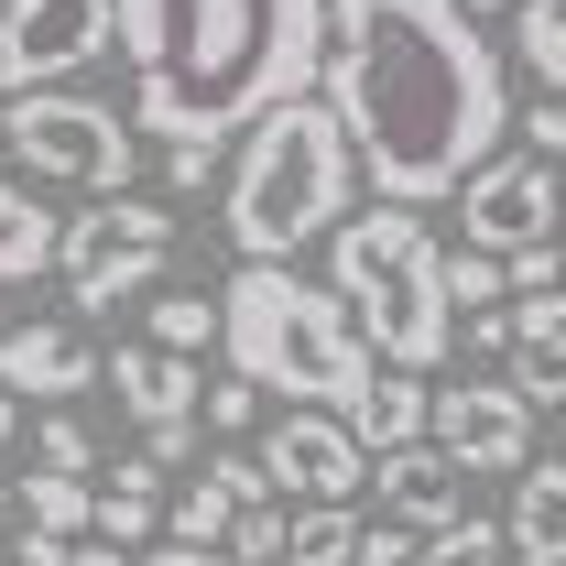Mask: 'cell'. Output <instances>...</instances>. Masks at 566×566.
Wrapping results in <instances>:
<instances>
[{
	"label": "cell",
	"instance_id": "6da1fadb",
	"mask_svg": "<svg viewBox=\"0 0 566 566\" xmlns=\"http://www.w3.org/2000/svg\"><path fill=\"white\" fill-rule=\"evenodd\" d=\"M316 98L349 120L359 175L392 208L469 197L512 142V76L469 0H327Z\"/></svg>",
	"mask_w": 566,
	"mask_h": 566
},
{
	"label": "cell",
	"instance_id": "7a4b0ae2",
	"mask_svg": "<svg viewBox=\"0 0 566 566\" xmlns=\"http://www.w3.org/2000/svg\"><path fill=\"white\" fill-rule=\"evenodd\" d=\"M142 142H251L327 76V0H120Z\"/></svg>",
	"mask_w": 566,
	"mask_h": 566
},
{
	"label": "cell",
	"instance_id": "3957f363",
	"mask_svg": "<svg viewBox=\"0 0 566 566\" xmlns=\"http://www.w3.org/2000/svg\"><path fill=\"white\" fill-rule=\"evenodd\" d=\"M218 305H229V338H218V359H229L240 381L283 392V403L349 415L359 392L381 381V349L359 338V316L338 305V283L294 273V262H240V273L218 283Z\"/></svg>",
	"mask_w": 566,
	"mask_h": 566
},
{
	"label": "cell",
	"instance_id": "277c9868",
	"mask_svg": "<svg viewBox=\"0 0 566 566\" xmlns=\"http://www.w3.org/2000/svg\"><path fill=\"white\" fill-rule=\"evenodd\" d=\"M359 197V142L327 98H294L262 132L229 153V186H218V229L240 262H294L305 240H338Z\"/></svg>",
	"mask_w": 566,
	"mask_h": 566
},
{
	"label": "cell",
	"instance_id": "5b68a950",
	"mask_svg": "<svg viewBox=\"0 0 566 566\" xmlns=\"http://www.w3.org/2000/svg\"><path fill=\"white\" fill-rule=\"evenodd\" d=\"M327 283H338V305L359 316V338L381 349V370H436V359L458 349V294H447V240H436V218L424 208H392V197H370V208L327 240Z\"/></svg>",
	"mask_w": 566,
	"mask_h": 566
},
{
	"label": "cell",
	"instance_id": "8992f818",
	"mask_svg": "<svg viewBox=\"0 0 566 566\" xmlns=\"http://www.w3.org/2000/svg\"><path fill=\"white\" fill-rule=\"evenodd\" d=\"M11 175L44 197H142V120L109 109V98H76V87H44V98H11Z\"/></svg>",
	"mask_w": 566,
	"mask_h": 566
},
{
	"label": "cell",
	"instance_id": "52a82bcc",
	"mask_svg": "<svg viewBox=\"0 0 566 566\" xmlns=\"http://www.w3.org/2000/svg\"><path fill=\"white\" fill-rule=\"evenodd\" d=\"M175 240H186V218H175V208H153V197H98L87 218H66L55 283H66L76 316H120V305H142V294L164 283Z\"/></svg>",
	"mask_w": 566,
	"mask_h": 566
},
{
	"label": "cell",
	"instance_id": "ba28073f",
	"mask_svg": "<svg viewBox=\"0 0 566 566\" xmlns=\"http://www.w3.org/2000/svg\"><path fill=\"white\" fill-rule=\"evenodd\" d=\"M120 55V0H0V87L11 98H44Z\"/></svg>",
	"mask_w": 566,
	"mask_h": 566
},
{
	"label": "cell",
	"instance_id": "9c48e42d",
	"mask_svg": "<svg viewBox=\"0 0 566 566\" xmlns=\"http://www.w3.org/2000/svg\"><path fill=\"white\" fill-rule=\"evenodd\" d=\"M458 240L491 251V262L556 251V240H566V164H545V153H501L491 175H469V197H458Z\"/></svg>",
	"mask_w": 566,
	"mask_h": 566
},
{
	"label": "cell",
	"instance_id": "30bf717a",
	"mask_svg": "<svg viewBox=\"0 0 566 566\" xmlns=\"http://www.w3.org/2000/svg\"><path fill=\"white\" fill-rule=\"evenodd\" d=\"M262 469H273V491L294 512H327V501H359L370 491V447H359L349 415H316V403H283L262 424V447H251Z\"/></svg>",
	"mask_w": 566,
	"mask_h": 566
},
{
	"label": "cell",
	"instance_id": "8fae6325",
	"mask_svg": "<svg viewBox=\"0 0 566 566\" xmlns=\"http://www.w3.org/2000/svg\"><path fill=\"white\" fill-rule=\"evenodd\" d=\"M436 447L469 480H523L534 469V403L512 381H436Z\"/></svg>",
	"mask_w": 566,
	"mask_h": 566
},
{
	"label": "cell",
	"instance_id": "7c38bea8",
	"mask_svg": "<svg viewBox=\"0 0 566 566\" xmlns=\"http://www.w3.org/2000/svg\"><path fill=\"white\" fill-rule=\"evenodd\" d=\"M0 381H11L33 415H55V403H76V392H109V359L87 349L76 316H33V327L0 338Z\"/></svg>",
	"mask_w": 566,
	"mask_h": 566
},
{
	"label": "cell",
	"instance_id": "4fadbf2b",
	"mask_svg": "<svg viewBox=\"0 0 566 566\" xmlns=\"http://www.w3.org/2000/svg\"><path fill=\"white\" fill-rule=\"evenodd\" d=\"M381 523H403V534H447V523H469V469L424 436V447H392L381 469Z\"/></svg>",
	"mask_w": 566,
	"mask_h": 566
},
{
	"label": "cell",
	"instance_id": "5bb4252c",
	"mask_svg": "<svg viewBox=\"0 0 566 566\" xmlns=\"http://www.w3.org/2000/svg\"><path fill=\"white\" fill-rule=\"evenodd\" d=\"M109 392H120V415H132L142 436H164V424H197L208 370L175 359V349H153V338H132V349H109Z\"/></svg>",
	"mask_w": 566,
	"mask_h": 566
},
{
	"label": "cell",
	"instance_id": "9a60e30c",
	"mask_svg": "<svg viewBox=\"0 0 566 566\" xmlns=\"http://www.w3.org/2000/svg\"><path fill=\"white\" fill-rule=\"evenodd\" d=\"M501 534H512V566H566V447H556V458H534V469L512 480Z\"/></svg>",
	"mask_w": 566,
	"mask_h": 566
},
{
	"label": "cell",
	"instance_id": "2e32d148",
	"mask_svg": "<svg viewBox=\"0 0 566 566\" xmlns=\"http://www.w3.org/2000/svg\"><path fill=\"white\" fill-rule=\"evenodd\" d=\"M349 424H359V447H370V458L424 447V436H436V381H415V370H381V381L349 403Z\"/></svg>",
	"mask_w": 566,
	"mask_h": 566
},
{
	"label": "cell",
	"instance_id": "e0dca14e",
	"mask_svg": "<svg viewBox=\"0 0 566 566\" xmlns=\"http://www.w3.org/2000/svg\"><path fill=\"white\" fill-rule=\"evenodd\" d=\"M55 251H66V218L44 208L22 175H0V294L33 283V273H55Z\"/></svg>",
	"mask_w": 566,
	"mask_h": 566
},
{
	"label": "cell",
	"instance_id": "ac0fdd59",
	"mask_svg": "<svg viewBox=\"0 0 566 566\" xmlns=\"http://www.w3.org/2000/svg\"><path fill=\"white\" fill-rule=\"evenodd\" d=\"M98 545H120V556L164 545V469L153 458H120V480H98Z\"/></svg>",
	"mask_w": 566,
	"mask_h": 566
},
{
	"label": "cell",
	"instance_id": "d6986e66",
	"mask_svg": "<svg viewBox=\"0 0 566 566\" xmlns=\"http://www.w3.org/2000/svg\"><path fill=\"white\" fill-rule=\"evenodd\" d=\"M240 512H251V501L229 491V469L208 458V480H186V491L164 501V534H175V545H218V556H229V534H240Z\"/></svg>",
	"mask_w": 566,
	"mask_h": 566
},
{
	"label": "cell",
	"instance_id": "ffe728a7",
	"mask_svg": "<svg viewBox=\"0 0 566 566\" xmlns=\"http://www.w3.org/2000/svg\"><path fill=\"white\" fill-rule=\"evenodd\" d=\"M22 523L55 534V545H87V534H98V480H55V469H33V480H22Z\"/></svg>",
	"mask_w": 566,
	"mask_h": 566
},
{
	"label": "cell",
	"instance_id": "44dd1931",
	"mask_svg": "<svg viewBox=\"0 0 566 566\" xmlns=\"http://www.w3.org/2000/svg\"><path fill=\"white\" fill-rule=\"evenodd\" d=\"M512 55H523V76L545 98H566V0H523L512 11Z\"/></svg>",
	"mask_w": 566,
	"mask_h": 566
},
{
	"label": "cell",
	"instance_id": "7402d4cb",
	"mask_svg": "<svg viewBox=\"0 0 566 566\" xmlns=\"http://www.w3.org/2000/svg\"><path fill=\"white\" fill-rule=\"evenodd\" d=\"M218 338H229V305H218V294H153V349L208 359Z\"/></svg>",
	"mask_w": 566,
	"mask_h": 566
},
{
	"label": "cell",
	"instance_id": "603a6c76",
	"mask_svg": "<svg viewBox=\"0 0 566 566\" xmlns=\"http://www.w3.org/2000/svg\"><path fill=\"white\" fill-rule=\"evenodd\" d=\"M359 523L349 501H327V512H294V545H283V566H359Z\"/></svg>",
	"mask_w": 566,
	"mask_h": 566
},
{
	"label": "cell",
	"instance_id": "cb8c5ba5",
	"mask_svg": "<svg viewBox=\"0 0 566 566\" xmlns=\"http://www.w3.org/2000/svg\"><path fill=\"white\" fill-rule=\"evenodd\" d=\"M33 469H55V480H87V469H98V436H87V415H76V403L33 415Z\"/></svg>",
	"mask_w": 566,
	"mask_h": 566
},
{
	"label": "cell",
	"instance_id": "d4e9b609",
	"mask_svg": "<svg viewBox=\"0 0 566 566\" xmlns=\"http://www.w3.org/2000/svg\"><path fill=\"white\" fill-rule=\"evenodd\" d=\"M415 566H512V534H501L491 512H469V523H447V534H424Z\"/></svg>",
	"mask_w": 566,
	"mask_h": 566
},
{
	"label": "cell",
	"instance_id": "484cf974",
	"mask_svg": "<svg viewBox=\"0 0 566 566\" xmlns=\"http://www.w3.org/2000/svg\"><path fill=\"white\" fill-rule=\"evenodd\" d=\"M447 294H458L469 316H491V305H512V262H491V251L458 240V251H447Z\"/></svg>",
	"mask_w": 566,
	"mask_h": 566
},
{
	"label": "cell",
	"instance_id": "4316f807",
	"mask_svg": "<svg viewBox=\"0 0 566 566\" xmlns=\"http://www.w3.org/2000/svg\"><path fill=\"white\" fill-rule=\"evenodd\" d=\"M501 381H512L534 415H556V424H566V349H512V370H501Z\"/></svg>",
	"mask_w": 566,
	"mask_h": 566
},
{
	"label": "cell",
	"instance_id": "83f0119b",
	"mask_svg": "<svg viewBox=\"0 0 566 566\" xmlns=\"http://www.w3.org/2000/svg\"><path fill=\"white\" fill-rule=\"evenodd\" d=\"M283 545H294V501L240 512V534H229V556H240V566H283Z\"/></svg>",
	"mask_w": 566,
	"mask_h": 566
},
{
	"label": "cell",
	"instance_id": "f1b7e54d",
	"mask_svg": "<svg viewBox=\"0 0 566 566\" xmlns=\"http://www.w3.org/2000/svg\"><path fill=\"white\" fill-rule=\"evenodd\" d=\"M197 424H218V436H251V424H262V381L218 370V381H208V403H197Z\"/></svg>",
	"mask_w": 566,
	"mask_h": 566
},
{
	"label": "cell",
	"instance_id": "f546056e",
	"mask_svg": "<svg viewBox=\"0 0 566 566\" xmlns=\"http://www.w3.org/2000/svg\"><path fill=\"white\" fill-rule=\"evenodd\" d=\"M164 186H175V197H208V186H229L218 142H164Z\"/></svg>",
	"mask_w": 566,
	"mask_h": 566
},
{
	"label": "cell",
	"instance_id": "4dcf8cb0",
	"mask_svg": "<svg viewBox=\"0 0 566 566\" xmlns=\"http://www.w3.org/2000/svg\"><path fill=\"white\" fill-rule=\"evenodd\" d=\"M512 338L523 349H566V283L556 294H512Z\"/></svg>",
	"mask_w": 566,
	"mask_h": 566
},
{
	"label": "cell",
	"instance_id": "1f68e13d",
	"mask_svg": "<svg viewBox=\"0 0 566 566\" xmlns=\"http://www.w3.org/2000/svg\"><path fill=\"white\" fill-rule=\"evenodd\" d=\"M458 349H469V359H501V370H512V349H523V338H512V305H491V316H458Z\"/></svg>",
	"mask_w": 566,
	"mask_h": 566
},
{
	"label": "cell",
	"instance_id": "d6a6232c",
	"mask_svg": "<svg viewBox=\"0 0 566 566\" xmlns=\"http://www.w3.org/2000/svg\"><path fill=\"white\" fill-rule=\"evenodd\" d=\"M512 132H523V153H545V164H566V98H534V109H523Z\"/></svg>",
	"mask_w": 566,
	"mask_h": 566
},
{
	"label": "cell",
	"instance_id": "836d02e7",
	"mask_svg": "<svg viewBox=\"0 0 566 566\" xmlns=\"http://www.w3.org/2000/svg\"><path fill=\"white\" fill-rule=\"evenodd\" d=\"M415 545H424V534H403V523H381V512H370V534H359V566H415Z\"/></svg>",
	"mask_w": 566,
	"mask_h": 566
},
{
	"label": "cell",
	"instance_id": "e575fe53",
	"mask_svg": "<svg viewBox=\"0 0 566 566\" xmlns=\"http://www.w3.org/2000/svg\"><path fill=\"white\" fill-rule=\"evenodd\" d=\"M132 566H240V556H218V545H175V534H164V545L132 556Z\"/></svg>",
	"mask_w": 566,
	"mask_h": 566
},
{
	"label": "cell",
	"instance_id": "d590c367",
	"mask_svg": "<svg viewBox=\"0 0 566 566\" xmlns=\"http://www.w3.org/2000/svg\"><path fill=\"white\" fill-rule=\"evenodd\" d=\"M142 458H153V469H175V458H197V424H164V436H142Z\"/></svg>",
	"mask_w": 566,
	"mask_h": 566
},
{
	"label": "cell",
	"instance_id": "8d00e7d4",
	"mask_svg": "<svg viewBox=\"0 0 566 566\" xmlns=\"http://www.w3.org/2000/svg\"><path fill=\"white\" fill-rule=\"evenodd\" d=\"M11 436H22V392L0 381V447H11Z\"/></svg>",
	"mask_w": 566,
	"mask_h": 566
},
{
	"label": "cell",
	"instance_id": "74e56055",
	"mask_svg": "<svg viewBox=\"0 0 566 566\" xmlns=\"http://www.w3.org/2000/svg\"><path fill=\"white\" fill-rule=\"evenodd\" d=\"M0 512H22V469L11 458H0Z\"/></svg>",
	"mask_w": 566,
	"mask_h": 566
},
{
	"label": "cell",
	"instance_id": "f35d334b",
	"mask_svg": "<svg viewBox=\"0 0 566 566\" xmlns=\"http://www.w3.org/2000/svg\"><path fill=\"white\" fill-rule=\"evenodd\" d=\"M0 153H11V98H0Z\"/></svg>",
	"mask_w": 566,
	"mask_h": 566
},
{
	"label": "cell",
	"instance_id": "ab89813d",
	"mask_svg": "<svg viewBox=\"0 0 566 566\" xmlns=\"http://www.w3.org/2000/svg\"><path fill=\"white\" fill-rule=\"evenodd\" d=\"M469 11H523V0H469Z\"/></svg>",
	"mask_w": 566,
	"mask_h": 566
},
{
	"label": "cell",
	"instance_id": "60d3db41",
	"mask_svg": "<svg viewBox=\"0 0 566 566\" xmlns=\"http://www.w3.org/2000/svg\"><path fill=\"white\" fill-rule=\"evenodd\" d=\"M0 566H11V545H0Z\"/></svg>",
	"mask_w": 566,
	"mask_h": 566
}]
</instances>
